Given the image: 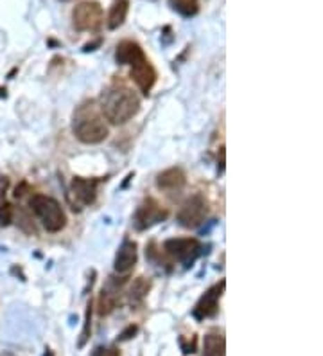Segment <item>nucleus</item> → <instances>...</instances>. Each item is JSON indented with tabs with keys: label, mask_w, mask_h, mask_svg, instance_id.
<instances>
[{
	"label": "nucleus",
	"mask_w": 323,
	"mask_h": 356,
	"mask_svg": "<svg viewBox=\"0 0 323 356\" xmlns=\"http://www.w3.org/2000/svg\"><path fill=\"white\" fill-rule=\"evenodd\" d=\"M169 216V211L164 209L153 198H147L133 216V225L137 230H147L160 222H165Z\"/></svg>",
	"instance_id": "nucleus-6"
},
{
	"label": "nucleus",
	"mask_w": 323,
	"mask_h": 356,
	"mask_svg": "<svg viewBox=\"0 0 323 356\" xmlns=\"http://www.w3.org/2000/svg\"><path fill=\"white\" fill-rule=\"evenodd\" d=\"M13 222V207L9 204H0V225H9Z\"/></svg>",
	"instance_id": "nucleus-20"
},
{
	"label": "nucleus",
	"mask_w": 323,
	"mask_h": 356,
	"mask_svg": "<svg viewBox=\"0 0 323 356\" xmlns=\"http://www.w3.org/2000/svg\"><path fill=\"white\" fill-rule=\"evenodd\" d=\"M8 187H9L8 177H2V175H0V204H4V196H6V191H8Z\"/></svg>",
	"instance_id": "nucleus-24"
},
{
	"label": "nucleus",
	"mask_w": 323,
	"mask_h": 356,
	"mask_svg": "<svg viewBox=\"0 0 323 356\" xmlns=\"http://www.w3.org/2000/svg\"><path fill=\"white\" fill-rule=\"evenodd\" d=\"M156 186H158V189H164V191L181 189V187L185 186V173H183L180 168L165 170L164 173H160L158 177H156Z\"/></svg>",
	"instance_id": "nucleus-13"
},
{
	"label": "nucleus",
	"mask_w": 323,
	"mask_h": 356,
	"mask_svg": "<svg viewBox=\"0 0 323 356\" xmlns=\"http://www.w3.org/2000/svg\"><path fill=\"white\" fill-rule=\"evenodd\" d=\"M137 331H138L137 326H128L124 331H122L121 334H119V340H121V342H126V340H131L135 337V334H137Z\"/></svg>",
	"instance_id": "nucleus-22"
},
{
	"label": "nucleus",
	"mask_w": 323,
	"mask_h": 356,
	"mask_svg": "<svg viewBox=\"0 0 323 356\" xmlns=\"http://www.w3.org/2000/svg\"><path fill=\"white\" fill-rule=\"evenodd\" d=\"M224 286H226V282L224 281H221L220 284H214V286L199 299L198 305H196V308H194L192 312L194 317L198 318V321L214 317L215 313H217V309H220V299L221 296H223Z\"/></svg>",
	"instance_id": "nucleus-9"
},
{
	"label": "nucleus",
	"mask_w": 323,
	"mask_h": 356,
	"mask_svg": "<svg viewBox=\"0 0 323 356\" xmlns=\"http://www.w3.org/2000/svg\"><path fill=\"white\" fill-rule=\"evenodd\" d=\"M92 356H121V353L117 348H97Z\"/></svg>",
	"instance_id": "nucleus-21"
},
{
	"label": "nucleus",
	"mask_w": 323,
	"mask_h": 356,
	"mask_svg": "<svg viewBox=\"0 0 323 356\" xmlns=\"http://www.w3.org/2000/svg\"><path fill=\"white\" fill-rule=\"evenodd\" d=\"M149 288H151V282L147 281L146 277L135 279L133 284H131V288H129V302H131L133 306L140 305V302L146 299Z\"/></svg>",
	"instance_id": "nucleus-17"
},
{
	"label": "nucleus",
	"mask_w": 323,
	"mask_h": 356,
	"mask_svg": "<svg viewBox=\"0 0 323 356\" xmlns=\"http://www.w3.org/2000/svg\"><path fill=\"white\" fill-rule=\"evenodd\" d=\"M72 131L85 144H99L108 137L103 113L94 101H85L74 110Z\"/></svg>",
	"instance_id": "nucleus-2"
},
{
	"label": "nucleus",
	"mask_w": 323,
	"mask_h": 356,
	"mask_svg": "<svg viewBox=\"0 0 323 356\" xmlns=\"http://www.w3.org/2000/svg\"><path fill=\"white\" fill-rule=\"evenodd\" d=\"M97 186H99V180L76 177L72 180V195L76 196L83 205H90L94 204L95 198H97Z\"/></svg>",
	"instance_id": "nucleus-10"
},
{
	"label": "nucleus",
	"mask_w": 323,
	"mask_h": 356,
	"mask_svg": "<svg viewBox=\"0 0 323 356\" xmlns=\"http://www.w3.org/2000/svg\"><path fill=\"white\" fill-rule=\"evenodd\" d=\"M129 11V0H115L108 15V29H119L126 22Z\"/></svg>",
	"instance_id": "nucleus-15"
},
{
	"label": "nucleus",
	"mask_w": 323,
	"mask_h": 356,
	"mask_svg": "<svg viewBox=\"0 0 323 356\" xmlns=\"http://www.w3.org/2000/svg\"><path fill=\"white\" fill-rule=\"evenodd\" d=\"M103 8L99 2H81L74 8L72 11V24L78 31H99L103 26Z\"/></svg>",
	"instance_id": "nucleus-5"
},
{
	"label": "nucleus",
	"mask_w": 323,
	"mask_h": 356,
	"mask_svg": "<svg viewBox=\"0 0 323 356\" xmlns=\"http://www.w3.org/2000/svg\"><path fill=\"white\" fill-rule=\"evenodd\" d=\"M146 58L142 47L137 44V42H131V40H124L121 44L117 45L115 51V60L119 65H133L138 60Z\"/></svg>",
	"instance_id": "nucleus-12"
},
{
	"label": "nucleus",
	"mask_w": 323,
	"mask_h": 356,
	"mask_svg": "<svg viewBox=\"0 0 323 356\" xmlns=\"http://www.w3.org/2000/svg\"><path fill=\"white\" fill-rule=\"evenodd\" d=\"M117 302H119V291L117 288H112V284L103 288L99 297V315H108L115 309Z\"/></svg>",
	"instance_id": "nucleus-16"
},
{
	"label": "nucleus",
	"mask_w": 323,
	"mask_h": 356,
	"mask_svg": "<svg viewBox=\"0 0 323 356\" xmlns=\"http://www.w3.org/2000/svg\"><path fill=\"white\" fill-rule=\"evenodd\" d=\"M196 342H198V340H196V337H192V340H190L189 343H185L183 340H180L183 353H185V355H192V353H196Z\"/></svg>",
	"instance_id": "nucleus-23"
},
{
	"label": "nucleus",
	"mask_w": 323,
	"mask_h": 356,
	"mask_svg": "<svg viewBox=\"0 0 323 356\" xmlns=\"http://www.w3.org/2000/svg\"><path fill=\"white\" fill-rule=\"evenodd\" d=\"M169 6L185 18L196 17L199 13V0H169Z\"/></svg>",
	"instance_id": "nucleus-18"
},
{
	"label": "nucleus",
	"mask_w": 323,
	"mask_h": 356,
	"mask_svg": "<svg viewBox=\"0 0 323 356\" xmlns=\"http://www.w3.org/2000/svg\"><path fill=\"white\" fill-rule=\"evenodd\" d=\"M224 349H226V342L220 331L212 330L205 334L201 356H224Z\"/></svg>",
	"instance_id": "nucleus-14"
},
{
	"label": "nucleus",
	"mask_w": 323,
	"mask_h": 356,
	"mask_svg": "<svg viewBox=\"0 0 323 356\" xmlns=\"http://www.w3.org/2000/svg\"><path fill=\"white\" fill-rule=\"evenodd\" d=\"M29 205L47 232H60L65 229L67 216H65L60 202L47 195H35L29 200Z\"/></svg>",
	"instance_id": "nucleus-3"
},
{
	"label": "nucleus",
	"mask_w": 323,
	"mask_h": 356,
	"mask_svg": "<svg viewBox=\"0 0 323 356\" xmlns=\"http://www.w3.org/2000/svg\"><path fill=\"white\" fill-rule=\"evenodd\" d=\"M129 76H131V79H133L138 90L142 92L144 96H149L151 88L155 87L156 78H158L155 67L151 65L147 58H142L137 63H133L131 70H129Z\"/></svg>",
	"instance_id": "nucleus-8"
},
{
	"label": "nucleus",
	"mask_w": 323,
	"mask_h": 356,
	"mask_svg": "<svg viewBox=\"0 0 323 356\" xmlns=\"http://www.w3.org/2000/svg\"><path fill=\"white\" fill-rule=\"evenodd\" d=\"M135 265H137V243L126 239L117 250L115 265L113 266H115V272H119V274H128Z\"/></svg>",
	"instance_id": "nucleus-11"
},
{
	"label": "nucleus",
	"mask_w": 323,
	"mask_h": 356,
	"mask_svg": "<svg viewBox=\"0 0 323 356\" xmlns=\"http://www.w3.org/2000/svg\"><path fill=\"white\" fill-rule=\"evenodd\" d=\"M205 218H207V202L203 200V196L194 195L181 205L178 223L185 229H196L205 222Z\"/></svg>",
	"instance_id": "nucleus-7"
},
{
	"label": "nucleus",
	"mask_w": 323,
	"mask_h": 356,
	"mask_svg": "<svg viewBox=\"0 0 323 356\" xmlns=\"http://www.w3.org/2000/svg\"><path fill=\"white\" fill-rule=\"evenodd\" d=\"M165 254L172 259L180 261L183 266H190L203 252V247L198 239L192 238H172L164 243Z\"/></svg>",
	"instance_id": "nucleus-4"
},
{
	"label": "nucleus",
	"mask_w": 323,
	"mask_h": 356,
	"mask_svg": "<svg viewBox=\"0 0 323 356\" xmlns=\"http://www.w3.org/2000/svg\"><path fill=\"white\" fill-rule=\"evenodd\" d=\"M99 110L103 118L112 124H126L129 119H133L140 110V99L131 88L126 85L115 83L104 88L99 99Z\"/></svg>",
	"instance_id": "nucleus-1"
},
{
	"label": "nucleus",
	"mask_w": 323,
	"mask_h": 356,
	"mask_svg": "<svg viewBox=\"0 0 323 356\" xmlns=\"http://www.w3.org/2000/svg\"><path fill=\"white\" fill-rule=\"evenodd\" d=\"M92 300L86 305V313H85V324H83V333L81 339H79V348H83L86 343V340L90 339V327H92Z\"/></svg>",
	"instance_id": "nucleus-19"
}]
</instances>
